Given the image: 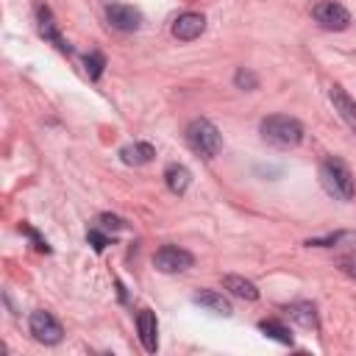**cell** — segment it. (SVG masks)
<instances>
[{"mask_svg":"<svg viewBox=\"0 0 356 356\" xmlns=\"http://www.w3.org/2000/svg\"><path fill=\"white\" fill-rule=\"evenodd\" d=\"M39 31H42V36H44V39H50L58 50H67V44H64V39H61V33H58V28H56L53 14H50V8H47V6H42V8H39Z\"/></svg>","mask_w":356,"mask_h":356,"instance_id":"obj_13","label":"cell"},{"mask_svg":"<svg viewBox=\"0 0 356 356\" xmlns=\"http://www.w3.org/2000/svg\"><path fill=\"white\" fill-rule=\"evenodd\" d=\"M314 19L325 28V31H345L350 25V14L345 6L334 3V0H325V3H317L314 6Z\"/></svg>","mask_w":356,"mask_h":356,"instance_id":"obj_7","label":"cell"},{"mask_svg":"<svg viewBox=\"0 0 356 356\" xmlns=\"http://www.w3.org/2000/svg\"><path fill=\"white\" fill-rule=\"evenodd\" d=\"M203 31H206V19H203L200 14H195V11H186V14H181V17L172 22V36L181 39V42H192V39H197Z\"/></svg>","mask_w":356,"mask_h":356,"instance_id":"obj_8","label":"cell"},{"mask_svg":"<svg viewBox=\"0 0 356 356\" xmlns=\"http://www.w3.org/2000/svg\"><path fill=\"white\" fill-rule=\"evenodd\" d=\"M261 136L275 147H295L303 142V125L292 117L273 114L261 120Z\"/></svg>","mask_w":356,"mask_h":356,"instance_id":"obj_1","label":"cell"},{"mask_svg":"<svg viewBox=\"0 0 356 356\" xmlns=\"http://www.w3.org/2000/svg\"><path fill=\"white\" fill-rule=\"evenodd\" d=\"M286 312H289V317H292L295 323H300L303 328H317V312H314L312 303H292Z\"/></svg>","mask_w":356,"mask_h":356,"instance_id":"obj_16","label":"cell"},{"mask_svg":"<svg viewBox=\"0 0 356 356\" xmlns=\"http://www.w3.org/2000/svg\"><path fill=\"white\" fill-rule=\"evenodd\" d=\"M97 228H103V231H120V228H122V222H120L117 217H108V214H103V217L97 220Z\"/></svg>","mask_w":356,"mask_h":356,"instance_id":"obj_22","label":"cell"},{"mask_svg":"<svg viewBox=\"0 0 356 356\" xmlns=\"http://www.w3.org/2000/svg\"><path fill=\"white\" fill-rule=\"evenodd\" d=\"M120 156H122L125 164L142 167V164H147V161L156 156V150H153V145H147V142H134V145H125V147L120 150Z\"/></svg>","mask_w":356,"mask_h":356,"instance_id":"obj_11","label":"cell"},{"mask_svg":"<svg viewBox=\"0 0 356 356\" xmlns=\"http://www.w3.org/2000/svg\"><path fill=\"white\" fill-rule=\"evenodd\" d=\"M320 181H323V186H325V192L328 195H334V197H339V200H350L353 197V175H350V170H348V164L342 161V159H325L323 161V167H320Z\"/></svg>","mask_w":356,"mask_h":356,"instance_id":"obj_2","label":"cell"},{"mask_svg":"<svg viewBox=\"0 0 356 356\" xmlns=\"http://www.w3.org/2000/svg\"><path fill=\"white\" fill-rule=\"evenodd\" d=\"M106 19H108L111 28H117V31H122V33H131V31H136V28L142 25L139 8L128 6V3H108V6H106Z\"/></svg>","mask_w":356,"mask_h":356,"instance_id":"obj_6","label":"cell"},{"mask_svg":"<svg viewBox=\"0 0 356 356\" xmlns=\"http://www.w3.org/2000/svg\"><path fill=\"white\" fill-rule=\"evenodd\" d=\"M337 264H339V270H342L345 275L356 278V242L339 248V253H337Z\"/></svg>","mask_w":356,"mask_h":356,"instance_id":"obj_17","label":"cell"},{"mask_svg":"<svg viewBox=\"0 0 356 356\" xmlns=\"http://www.w3.org/2000/svg\"><path fill=\"white\" fill-rule=\"evenodd\" d=\"M225 289L228 292H234L236 298H245V300H256L259 298V289H256V284L253 281H248V278H242V275H225Z\"/></svg>","mask_w":356,"mask_h":356,"instance_id":"obj_14","label":"cell"},{"mask_svg":"<svg viewBox=\"0 0 356 356\" xmlns=\"http://www.w3.org/2000/svg\"><path fill=\"white\" fill-rule=\"evenodd\" d=\"M259 81H256V75L253 72H248V70H239L236 72V86H242V89H253Z\"/></svg>","mask_w":356,"mask_h":356,"instance_id":"obj_21","label":"cell"},{"mask_svg":"<svg viewBox=\"0 0 356 356\" xmlns=\"http://www.w3.org/2000/svg\"><path fill=\"white\" fill-rule=\"evenodd\" d=\"M192 261H195L192 253L184 250V248H178V245H164V248H159L156 256H153V264H156V270H161V273H181V270H189Z\"/></svg>","mask_w":356,"mask_h":356,"instance_id":"obj_5","label":"cell"},{"mask_svg":"<svg viewBox=\"0 0 356 356\" xmlns=\"http://www.w3.org/2000/svg\"><path fill=\"white\" fill-rule=\"evenodd\" d=\"M259 328H261L267 337H273V339H278V342H284V345H292V334H289L281 323H275V320H264V323H259Z\"/></svg>","mask_w":356,"mask_h":356,"instance_id":"obj_18","label":"cell"},{"mask_svg":"<svg viewBox=\"0 0 356 356\" xmlns=\"http://www.w3.org/2000/svg\"><path fill=\"white\" fill-rule=\"evenodd\" d=\"M28 325H31V334H33L39 342H44V345H56V342H61V337H64L61 323H58L50 312H44V309L33 312L31 320H28Z\"/></svg>","mask_w":356,"mask_h":356,"instance_id":"obj_4","label":"cell"},{"mask_svg":"<svg viewBox=\"0 0 356 356\" xmlns=\"http://www.w3.org/2000/svg\"><path fill=\"white\" fill-rule=\"evenodd\" d=\"M328 95H331V103H334V108L339 111V117L356 131V103L350 100V95H348L342 86H331Z\"/></svg>","mask_w":356,"mask_h":356,"instance_id":"obj_10","label":"cell"},{"mask_svg":"<svg viewBox=\"0 0 356 356\" xmlns=\"http://www.w3.org/2000/svg\"><path fill=\"white\" fill-rule=\"evenodd\" d=\"M186 142H189V147H192L195 153H200L203 159H214V156L220 153V147H222L220 131L214 128V122H209V120H203V117L189 122V128H186Z\"/></svg>","mask_w":356,"mask_h":356,"instance_id":"obj_3","label":"cell"},{"mask_svg":"<svg viewBox=\"0 0 356 356\" xmlns=\"http://www.w3.org/2000/svg\"><path fill=\"white\" fill-rule=\"evenodd\" d=\"M164 181H167L170 192H175V195H184V192L189 189V181H192V175H189V170H186L184 164H167V170H164Z\"/></svg>","mask_w":356,"mask_h":356,"instance_id":"obj_12","label":"cell"},{"mask_svg":"<svg viewBox=\"0 0 356 356\" xmlns=\"http://www.w3.org/2000/svg\"><path fill=\"white\" fill-rule=\"evenodd\" d=\"M89 242L95 245V250H103V248L111 242V236H108V234H100V228L95 225V228L89 231Z\"/></svg>","mask_w":356,"mask_h":356,"instance_id":"obj_20","label":"cell"},{"mask_svg":"<svg viewBox=\"0 0 356 356\" xmlns=\"http://www.w3.org/2000/svg\"><path fill=\"white\" fill-rule=\"evenodd\" d=\"M195 303H200V306H206V309H211V312H217V314H231V303L222 298V295H217V292H211V289H203V292H197L195 295Z\"/></svg>","mask_w":356,"mask_h":356,"instance_id":"obj_15","label":"cell"},{"mask_svg":"<svg viewBox=\"0 0 356 356\" xmlns=\"http://www.w3.org/2000/svg\"><path fill=\"white\" fill-rule=\"evenodd\" d=\"M83 64H86V75L92 78V81H97L100 75H103V67H106V58H103V53H89L86 58H83Z\"/></svg>","mask_w":356,"mask_h":356,"instance_id":"obj_19","label":"cell"},{"mask_svg":"<svg viewBox=\"0 0 356 356\" xmlns=\"http://www.w3.org/2000/svg\"><path fill=\"white\" fill-rule=\"evenodd\" d=\"M136 331H139V339H142L145 350L156 353V348H159V323H156V314L150 309H142L136 314Z\"/></svg>","mask_w":356,"mask_h":356,"instance_id":"obj_9","label":"cell"}]
</instances>
